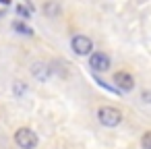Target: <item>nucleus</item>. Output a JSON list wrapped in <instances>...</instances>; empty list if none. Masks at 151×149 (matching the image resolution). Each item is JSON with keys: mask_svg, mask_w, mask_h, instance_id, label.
Masks as SVG:
<instances>
[{"mask_svg": "<svg viewBox=\"0 0 151 149\" xmlns=\"http://www.w3.org/2000/svg\"><path fill=\"white\" fill-rule=\"evenodd\" d=\"M97 118H99V122L104 126L112 128V126H118L122 122V112L118 108H114V106H101L97 110Z\"/></svg>", "mask_w": 151, "mask_h": 149, "instance_id": "nucleus-1", "label": "nucleus"}, {"mask_svg": "<svg viewBox=\"0 0 151 149\" xmlns=\"http://www.w3.org/2000/svg\"><path fill=\"white\" fill-rule=\"evenodd\" d=\"M70 46H73V50H75L79 56H87V54H91V50H93V42H91L89 37H85V35H75V37L70 40Z\"/></svg>", "mask_w": 151, "mask_h": 149, "instance_id": "nucleus-3", "label": "nucleus"}, {"mask_svg": "<svg viewBox=\"0 0 151 149\" xmlns=\"http://www.w3.org/2000/svg\"><path fill=\"white\" fill-rule=\"evenodd\" d=\"M143 97H145V101H151V93H149V91H145Z\"/></svg>", "mask_w": 151, "mask_h": 149, "instance_id": "nucleus-10", "label": "nucleus"}, {"mask_svg": "<svg viewBox=\"0 0 151 149\" xmlns=\"http://www.w3.org/2000/svg\"><path fill=\"white\" fill-rule=\"evenodd\" d=\"M13 29L15 31H19V33H23V35H33V29L31 27H27L25 23H21V21H15L13 23Z\"/></svg>", "mask_w": 151, "mask_h": 149, "instance_id": "nucleus-8", "label": "nucleus"}, {"mask_svg": "<svg viewBox=\"0 0 151 149\" xmlns=\"http://www.w3.org/2000/svg\"><path fill=\"white\" fill-rule=\"evenodd\" d=\"M114 83H116V89H118V91H130V89H134V79H132V75H128V73H124V71H120V73L114 75Z\"/></svg>", "mask_w": 151, "mask_h": 149, "instance_id": "nucleus-5", "label": "nucleus"}, {"mask_svg": "<svg viewBox=\"0 0 151 149\" xmlns=\"http://www.w3.org/2000/svg\"><path fill=\"white\" fill-rule=\"evenodd\" d=\"M0 2H2V4H9V2H11V0H0Z\"/></svg>", "mask_w": 151, "mask_h": 149, "instance_id": "nucleus-11", "label": "nucleus"}, {"mask_svg": "<svg viewBox=\"0 0 151 149\" xmlns=\"http://www.w3.org/2000/svg\"><path fill=\"white\" fill-rule=\"evenodd\" d=\"M89 66H91L95 73L108 71V68H110V58H108L104 52H93V54L89 56Z\"/></svg>", "mask_w": 151, "mask_h": 149, "instance_id": "nucleus-4", "label": "nucleus"}, {"mask_svg": "<svg viewBox=\"0 0 151 149\" xmlns=\"http://www.w3.org/2000/svg\"><path fill=\"white\" fill-rule=\"evenodd\" d=\"M31 73H33V77L40 79V81H48V77H50V68H48L44 62H35L33 68H31Z\"/></svg>", "mask_w": 151, "mask_h": 149, "instance_id": "nucleus-6", "label": "nucleus"}, {"mask_svg": "<svg viewBox=\"0 0 151 149\" xmlns=\"http://www.w3.org/2000/svg\"><path fill=\"white\" fill-rule=\"evenodd\" d=\"M15 143H17L21 149H35L37 143H40V139H37V135H35L31 128L21 126V128L15 132Z\"/></svg>", "mask_w": 151, "mask_h": 149, "instance_id": "nucleus-2", "label": "nucleus"}, {"mask_svg": "<svg viewBox=\"0 0 151 149\" xmlns=\"http://www.w3.org/2000/svg\"><path fill=\"white\" fill-rule=\"evenodd\" d=\"M17 13L23 17V19H29L33 15V4H29V0H23V2L17 6Z\"/></svg>", "mask_w": 151, "mask_h": 149, "instance_id": "nucleus-7", "label": "nucleus"}, {"mask_svg": "<svg viewBox=\"0 0 151 149\" xmlns=\"http://www.w3.org/2000/svg\"><path fill=\"white\" fill-rule=\"evenodd\" d=\"M141 145H143V149H151V130H147V132L143 135Z\"/></svg>", "mask_w": 151, "mask_h": 149, "instance_id": "nucleus-9", "label": "nucleus"}]
</instances>
